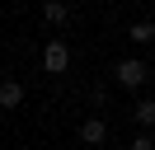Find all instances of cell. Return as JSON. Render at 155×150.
Returning <instances> with one entry per match:
<instances>
[{
  "mask_svg": "<svg viewBox=\"0 0 155 150\" xmlns=\"http://www.w3.org/2000/svg\"><path fill=\"white\" fill-rule=\"evenodd\" d=\"M71 66V47L61 42V38H47V47H42V70L47 75H61Z\"/></svg>",
  "mask_w": 155,
  "mask_h": 150,
  "instance_id": "cell-1",
  "label": "cell"
},
{
  "mask_svg": "<svg viewBox=\"0 0 155 150\" xmlns=\"http://www.w3.org/2000/svg\"><path fill=\"white\" fill-rule=\"evenodd\" d=\"M19 103H24V84L19 80H0V108H19Z\"/></svg>",
  "mask_w": 155,
  "mask_h": 150,
  "instance_id": "cell-4",
  "label": "cell"
},
{
  "mask_svg": "<svg viewBox=\"0 0 155 150\" xmlns=\"http://www.w3.org/2000/svg\"><path fill=\"white\" fill-rule=\"evenodd\" d=\"M146 75H150V70H146V61H117L113 80L122 84V89H141V84H146Z\"/></svg>",
  "mask_w": 155,
  "mask_h": 150,
  "instance_id": "cell-2",
  "label": "cell"
},
{
  "mask_svg": "<svg viewBox=\"0 0 155 150\" xmlns=\"http://www.w3.org/2000/svg\"><path fill=\"white\" fill-rule=\"evenodd\" d=\"M127 38H132V42H141V47H146V42H150V38H155V28H150V19H136V24L127 28Z\"/></svg>",
  "mask_w": 155,
  "mask_h": 150,
  "instance_id": "cell-6",
  "label": "cell"
},
{
  "mask_svg": "<svg viewBox=\"0 0 155 150\" xmlns=\"http://www.w3.org/2000/svg\"><path fill=\"white\" fill-rule=\"evenodd\" d=\"M42 19H47V24L57 28V24H66V19H71V9L61 5V0H42Z\"/></svg>",
  "mask_w": 155,
  "mask_h": 150,
  "instance_id": "cell-5",
  "label": "cell"
},
{
  "mask_svg": "<svg viewBox=\"0 0 155 150\" xmlns=\"http://www.w3.org/2000/svg\"><path fill=\"white\" fill-rule=\"evenodd\" d=\"M80 141H85V145H104L108 141V122L104 117H85L80 122Z\"/></svg>",
  "mask_w": 155,
  "mask_h": 150,
  "instance_id": "cell-3",
  "label": "cell"
},
{
  "mask_svg": "<svg viewBox=\"0 0 155 150\" xmlns=\"http://www.w3.org/2000/svg\"><path fill=\"white\" fill-rule=\"evenodd\" d=\"M132 150H155V145H150V136H136V141H132Z\"/></svg>",
  "mask_w": 155,
  "mask_h": 150,
  "instance_id": "cell-8",
  "label": "cell"
},
{
  "mask_svg": "<svg viewBox=\"0 0 155 150\" xmlns=\"http://www.w3.org/2000/svg\"><path fill=\"white\" fill-rule=\"evenodd\" d=\"M132 117L141 122V127H155V103H150V99H136V108H132Z\"/></svg>",
  "mask_w": 155,
  "mask_h": 150,
  "instance_id": "cell-7",
  "label": "cell"
}]
</instances>
